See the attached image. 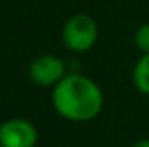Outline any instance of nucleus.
<instances>
[{
    "label": "nucleus",
    "mask_w": 149,
    "mask_h": 147,
    "mask_svg": "<svg viewBox=\"0 0 149 147\" xmlns=\"http://www.w3.org/2000/svg\"><path fill=\"white\" fill-rule=\"evenodd\" d=\"M52 106L56 112L73 123H85L97 118L104 106L101 87L83 74H66L52 88Z\"/></svg>",
    "instance_id": "f257e3e1"
},
{
    "label": "nucleus",
    "mask_w": 149,
    "mask_h": 147,
    "mask_svg": "<svg viewBox=\"0 0 149 147\" xmlns=\"http://www.w3.org/2000/svg\"><path fill=\"white\" fill-rule=\"evenodd\" d=\"M63 42L71 52H87L90 50L97 38L99 28L92 16L88 14H74L63 26Z\"/></svg>",
    "instance_id": "f03ea898"
},
{
    "label": "nucleus",
    "mask_w": 149,
    "mask_h": 147,
    "mask_svg": "<svg viewBox=\"0 0 149 147\" xmlns=\"http://www.w3.org/2000/svg\"><path fill=\"white\" fill-rule=\"evenodd\" d=\"M37 126L24 118H10L0 125L2 147H37Z\"/></svg>",
    "instance_id": "7ed1b4c3"
},
{
    "label": "nucleus",
    "mask_w": 149,
    "mask_h": 147,
    "mask_svg": "<svg viewBox=\"0 0 149 147\" xmlns=\"http://www.w3.org/2000/svg\"><path fill=\"white\" fill-rule=\"evenodd\" d=\"M30 78L38 87H56L64 76H66V66L64 62L54 55V54H42L35 57L30 64Z\"/></svg>",
    "instance_id": "20e7f679"
},
{
    "label": "nucleus",
    "mask_w": 149,
    "mask_h": 147,
    "mask_svg": "<svg viewBox=\"0 0 149 147\" xmlns=\"http://www.w3.org/2000/svg\"><path fill=\"white\" fill-rule=\"evenodd\" d=\"M134 85L141 94L149 95V54H144L134 68Z\"/></svg>",
    "instance_id": "39448f33"
},
{
    "label": "nucleus",
    "mask_w": 149,
    "mask_h": 147,
    "mask_svg": "<svg viewBox=\"0 0 149 147\" xmlns=\"http://www.w3.org/2000/svg\"><path fill=\"white\" fill-rule=\"evenodd\" d=\"M135 43L142 54H149V23H144L135 31Z\"/></svg>",
    "instance_id": "423d86ee"
},
{
    "label": "nucleus",
    "mask_w": 149,
    "mask_h": 147,
    "mask_svg": "<svg viewBox=\"0 0 149 147\" xmlns=\"http://www.w3.org/2000/svg\"><path fill=\"white\" fill-rule=\"evenodd\" d=\"M134 147H149V139H141V140H137Z\"/></svg>",
    "instance_id": "0eeeda50"
},
{
    "label": "nucleus",
    "mask_w": 149,
    "mask_h": 147,
    "mask_svg": "<svg viewBox=\"0 0 149 147\" xmlns=\"http://www.w3.org/2000/svg\"><path fill=\"white\" fill-rule=\"evenodd\" d=\"M0 147H2V146H0Z\"/></svg>",
    "instance_id": "6e6552de"
}]
</instances>
